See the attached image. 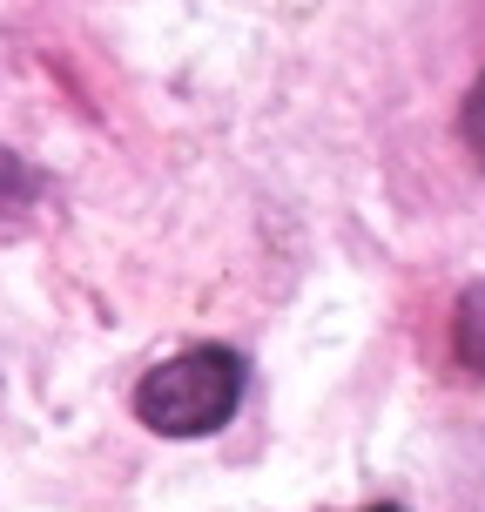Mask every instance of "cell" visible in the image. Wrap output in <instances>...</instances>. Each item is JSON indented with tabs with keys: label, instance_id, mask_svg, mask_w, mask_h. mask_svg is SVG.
Segmentation results:
<instances>
[{
	"label": "cell",
	"instance_id": "obj_2",
	"mask_svg": "<svg viewBox=\"0 0 485 512\" xmlns=\"http://www.w3.org/2000/svg\"><path fill=\"white\" fill-rule=\"evenodd\" d=\"M452 358L465 378L485 384V283H465L452 304Z\"/></svg>",
	"mask_w": 485,
	"mask_h": 512
},
{
	"label": "cell",
	"instance_id": "obj_5",
	"mask_svg": "<svg viewBox=\"0 0 485 512\" xmlns=\"http://www.w3.org/2000/svg\"><path fill=\"white\" fill-rule=\"evenodd\" d=\"M364 512H405V506H364Z\"/></svg>",
	"mask_w": 485,
	"mask_h": 512
},
{
	"label": "cell",
	"instance_id": "obj_1",
	"mask_svg": "<svg viewBox=\"0 0 485 512\" xmlns=\"http://www.w3.org/2000/svg\"><path fill=\"white\" fill-rule=\"evenodd\" d=\"M243 405V358L230 344H189L135 384V418L155 438H209Z\"/></svg>",
	"mask_w": 485,
	"mask_h": 512
},
{
	"label": "cell",
	"instance_id": "obj_4",
	"mask_svg": "<svg viewBox=\"0 0 485 512\" xmlns=\"http://www.w3.org/2000/svg\"><path fill=\"white\" fill-rule=\"evenodd\" d=\"M459 135H465V149L479 155V169H485V75L465 88V102H459Z\"/></svg>",
	"mask_w": 485,
	"mask_h": 512
},
{
	"label": "cell",
	"instance_id": "obj_3",
	"mask_svg": "<svg viewBox=\"0 0 485 512\" xmlns=\"http://www.w3.org/2000/svg\"><path fill=\"white\" fill-rule=\"evenodd\" d=\"M34 189H41V176H34L14 149H0V216H7V209H27Z\"/></svg>",
	"mask_w": 485,
	"mask_h": 512
}]
</instances>
